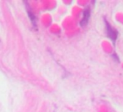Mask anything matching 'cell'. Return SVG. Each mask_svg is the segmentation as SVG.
<instances>
[{
    "instance_id": "obj_1",
    "label": "cell",
    "mask_w": 123,
    "mask_h": 112,
    "mask_svg": "<svg viewBox=\"0 0 123 112\" xmlns=\"http://www.w3.org/2000/svg\"><path fill=\"white\" fill-rule=\"evenodd\" d=\"M104 21H105V23H106L107 36H108L111 39V41L114 43L115 41H116V39H117V38L118 33H117V31L114 28H113L110 26V24L106 21V19H104Z\"/></svg>"
},
{
    "instance_id": "obj_2",
    "label": "cell",
    "mask_w": 123,
    "mask_h": 112,
    "mask_svg": "<svg viewBox=\"0 0 123 112\" xmlns=\"http://www.w3.org/2000/svg\"><path fill=\"white\" fill-rule=\"evenodd\" d=\"M89 18H90V10H89V8H86L83 12V18L82 21H80V25L82 26H86L88 22Z\"/></svg>"
},
{
    "instance_id": "obj_3",
    "label": "cell",
    "mask_w": 123,
    "mask_h": 112,
    "mask_svg": "<svg viewBox=\"0 0 123 112\" xmlns=\"http://www.w3.org/2000/svg\"><path fill=\"white\" fill-rule=\"evenodd\" d=\"M28 13L29 17H30V18H31V21H32V22H33V23L35 25V21H36V18H35V16L33 15V14L31 11H28Z\"/></svg>"
}]
</instances>
